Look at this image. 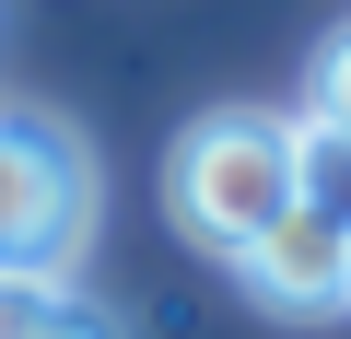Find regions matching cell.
Returning <instances> with one entry per match:
<instances>
[{"instance_id": "7a4b0ae2", "label": "cell", "mask_w": 351, "mask_h": 339, "mask_svg": "<svg viewBox=\"0 0 351 339\" xmlns=\"http://www.w3.org/2000/svg\"><path fill=\"white\" fill-rule=\"evenodd\" d=\"M94 246V152L59 117L0 105V281H71Z\"/></svg>"}, {"instance_id": "6da1fadb", "label": "cell", "mask_w": 351, "mask_h": 339, "mask_svg": "<svg viewBox=\"0 0 351 339\" xmlns=\"http://www.w3.org/2000/svg\"><path fill=\"white\" fill-rule=\"evenodd\" d=\"M164 211H176L188 246L246 258V246L293 211V117H269V105H211L188 140L164 152Z\"/></svg>"}, {"instance_id": "8992f818", "label": "cell", "mask_w": 351, "mask_h": 339, "mask_svg": "<svg viewBox=\"0 0 351 339\" xmlns=\"http://www.w3.org/2000/svg\"><path fill=\"white\" fill-rule=\"evenodd\" d=\"M304 129H339L351 140V24L316 47V71H304Z\"/></svg>"}, {"instance_id": "5b68a950", "label": "cell", "mask_w": 351, "mask_h": 339, "mask_svg": "<svg viewBox=\"0 0 351 339\" xmlns=\"http://www.w3.org/2000/svg\"><path fill=\"white\" fill-rule=\"evenodd\" d=\"M293 199L328 211V223H351V140L339 129H304L293 117Z\"/></svg>"}, {"instance_id": "277c9868", "label": "cell", "mask_w": 351, "mask_h": 339, "mask_svg": "<svg viewBox=\"0 0 351 339\" xmlns=\"http://www.w3.org/2000/svg\"><path fill=\"white\" fill-rule=\"evenodd\" d=\"M0 339H129V327L71 281H0Z\"/></svg>"}, {"instance_id": "3957f363", "label": "cell", "mask_w": 351, "mask_h": 339, "mask_svg": "<svg viewBox=\"0 0 351 339\" xmlns=\"http://www.w3.org/2000/svg\"><path fill=\"white\" fill-rule=\"evenodd\" d=\"M234 281H246V304H269V316H351V223H328V211H281L246 258H234Z\"/></svg>"}]
</instances>
